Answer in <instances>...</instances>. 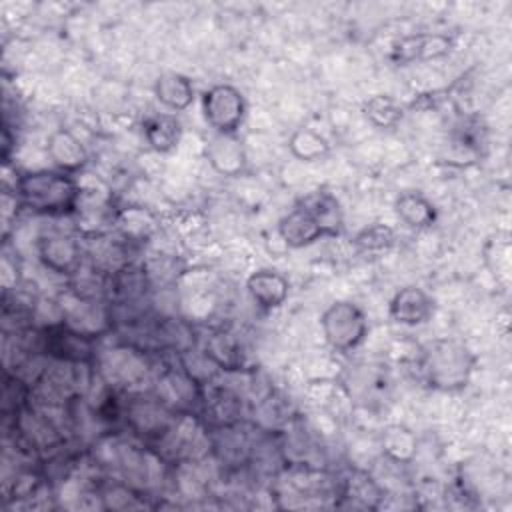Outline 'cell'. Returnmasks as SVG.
I'll return each mask as SVG.
<instances>
[{
	"label": "cell",
	"instance_id": "obj_1",
	"mask_svg": "<svg viewBox=\"0 0 512 512\" xmlns=\"http://www.w3.org/2000/svg\"><path fill=\"white\" fill-rule=\"evenodd\" d=\"M16 200L36 214L66 216L80 208V186L60 170H30L16 178Z\"/></svg>",
	"mask_w": 512,
	"mask_h": 512
},
{
	"label": "cell",
	"instance_id": "obj_2",
	"mask_svg": "<svg viewBox=\"0 0 512 512\" xmlns=\"http://www.w3.org/2000/svg\"><path fill=\"white\" fill-rule=\"evenodd\" d=\"M420 366L430 388L458 392L468 386L476 366V356L462 342L442 338L426 344Z\"/></svg>",
	"mask_w": 512,
	"mask_h": 512
},
{
	"label": "cell",
	"instance_id": "obj_3",
	"mask_svg": "<svg viewBox=\"0 0 512 512\" xmlns=\"http://www.w3.org/2000/svg\"><path fill=\"white\" fill-rule=\"evenodd\" d=\"M320 328L326 344L336 352H350L368 336L364 310L348 300L332 302L320 316Z\"/></svg>",
	"mask_w": 512,
	"mask_h": 512
},
{
	"label": "cell",
	"instance_id": "obj_4",
	"mask_svg": "<svg viewBox=\"0 0 512 512\" xmlns=\"http://www.w3.org/2000/svg\"><path fill=\"white\" fill-rule=\"evenodd\" d=\"M202 114L214 134H236L246 116V100L232 84H214L202 94Z\"/></svg>",
	"mask_w": 512,
	"mask_h": 512
},
{
	"label": "cell",
	"instance_id": "obj_5",
	"mask_svg": "<svg viewBox=\"0 0 512 512\" xmlns=\"http://www.w3.org/2000/svg\"><path fill=\"white\" fill-rule=\"evenodd\" d=\"M44 350L60 362L92 364L96 360V336L78 332L64 322L44 330Z\"/></svg>",
	"mask_w": 512,
	"mask_h": 512
},
{
	"label": "cell",
	"instance_id": "obj_6",
	"mask_svg": "<svg viewBox=\"0 0 512 512\" xmlns=\"http://www.w3.org/2000/svg\"><path fill=\"white\" fill-rule=\"evenodd\" d=\"M38 260L54 274H78L82 266V244L62 232L44 234L38 238Z\"/></svg>",
	"mask_w": 512,
	"mask_h": 512
},
{
	"label": "cell",
	"instance_id": "obj_7",
	"mask_svg": "<svg viewBox=\"0 0 512 512\" xmlns=\"http://www.w3.org/2000/svg\"><path fill=\"white\" fill-rule=\"evenodd\" d=\"M434 312L436 300L420 286H404L388 302V316L402 326L428 324Z\"/></svg>",
	"mask_w": 512,
	"mask_h": 512
},
{
	"label": "cell",
	"instance_id": "obj_8",
	"mask_svg": "<svg viewBox=\"0 0 512 512\" xmlns=\"http://www.w3.org/2000/svg\"><path fill=\"white\" fill-rule=\"evenodd\" d=\"M342 386L354 402L362 406H374L386 398L390 382L380 366L356 364L346 372Z\"/></svg>",
	"mask_w": 512,
	"mask_h": 512
},
{
	"label": "cell",
	"instance_id": "obj_9",
	"mask_svg": "<svg viewBox=\"0 0 512 512\" xmlns=\"http://www.w3.org/2000/svg\"><path fill=\"white\" fill-rule=\"evenodd\" d=\"M204 156L212 170L226 178H236L246 172L248 156L236 134H214L204 148Z\"/></svg>",
	"mask_w": 512,
	"mask_h": 512
},
{
	"label": "cell",
	"instance_id": "obj_10",
	"mask_svg": "<svg viewBox=\"0 0 512 512\" xmlns=\"http://www.w3.org/2000/svg\"><path fill=\"white\" fill-rule=\"evenodd\" d=\"M276 232L288 248H304V246H310L316 240L328 236L326 230L322 228V224L298 202L288 214H284L278 220Z\"/></svg>",
	"mask_w": 512,
	"mask_h": 512
},
{
	"label": "cell",
	"instance_id": "obj_11",
	"mask_svg": "<svg viewBox=\"0 0 512 512\" xmlns=\"http://www.w3.org/2000/svg\"><path fill=\"white\" fill-rule=\"evenodd\" d=\"M46 152L56 170L72 176L84 170V166L88 164L86 146L80 142L76 134H72L66 128H58L48 136Z\"/></svg>",
	"mask_w": 512,
	"mask_h": 512
},
{
	"label": "cell",
	"instance_id": "obj_12",
	"mask_svg": "<svg viewBox=\"0 0 512 512\" xmlns=\"http://www.w3.org/2000/svg\"><path fill=\"white\" fill-rule=\"evenodd\" d=\"M246 290L258 308L274 310L286 302L290 294V282L278 270L262 268L248 276Z\"/></svg>",
	"mask_w": 512,
	"mask_h": 512
},
{
	"label": "cell",
	"instance_id": "obj_13",
	"mask_svg": "<svg viewBox=\"0 0 512 512\" xmlns=\"http://www.w3.org/2000/svg\"><path fill=\"white\" fill-rule=\"evenodd\" d=\"M142 132L150 150L156 154H168L182 140V122L176 114L162 112L146 118Z\"/></svg>",
	"mask_w": 512,
	"mask_h": 512
},
{
	"label": "cell",
	"instance_id": "obj_14",
	"mask_svg": "<svg viewBox=\"0 0 512 512\" xmlns=\"http://www.w3.org/2000/svg\"><path fill=\"white\" fill-rule=\"evenodd\" d=\"M154 96L164 108L182 112L194 100V84L180 72H162L154 82Z\"/></svg>",
	"mask_w": 512,
	"mask_h": 512
},
{
	"label": "cell",
	"instance_id": "obj_15",
	"mask_svg": "<svg viewBox=\"0 0 512 512\" xmlns=\"http://www.w3.org/2000/svg\"><path fill=\"white\" fill-rule=\"evenodd\" d=\"M452 42L446 36L440 34H418V36H406L402 38L394 50L392 58L396 62H412V60H426V58H436L442 56L450 50Z\"/></svg>",
	"mask_w": 512,
	"mask_h": 512
},
{
	"label": "cell",
	"instance_id": "obj_16",
	"mask_svg": "<svg viewBox=\"0 0 512 512\" xmlns=\"http://www.w3.org/2000/svg\"><path fill=\"white\" fill-rule=\"evenodd\" d=\"M326 230L328 236H338L342 232V208L334 194L326 190H316L298 200Z\"/></svg>",
	"mask_w": 512,
	"mask_h": 512
},
{
	"label": "cell",
	"instance_id": "obj_17",
	"mask_svg": "<svg viewBox=\"0 0 512 512\" xmlns=\"http://www.w3.org/2000/svg\"><path fill=\"white\" fill-rule=\"evenodd\" d=\"M396 216L408 228H430L436 222V208L434 204L420 192H402L394 200Z\"/></svg>",
	"mask_w": 512,
	"mask_h": 512
},
{
	"label": "cell",
	"instance_id": "obj_18",
	"mask_svg": "<svg viewBox=\"0 0 512 512\" xmlns=\"http://www.w3.org/2000/svg\"><path fill=\"white\" fill-rule=\"evenodd\" d=\"M202 352L206 358H210V362L218 368V370H242L244 366V358L240 352L238 342L228 334V332H212L210 336H206Z\"/></svg>",
	"mask_w": 512,
	"mask_h": 512
},
{
	"label": "cell",
	"instance_id": "obj_19",
	"mask_svg": "<svg viewBox=\"0 0 512 512\" xmlns=\"http://www.w3.org/2000/svg\"><path fill=\"white\" fill-rule=\"evenodd\" d=\"M288 150L302 162H316L330 154V144L312 128H296L288 138Z\"/></svg>",
	"mask_w": 512,
	"mask_h": 512
},
{
	"label": "cell",
	"instance_id": "obj_20",
	"mask_svg": "<svg viewBox=\"0 0 512 512\" xmlns=\"http://www.w3.org/2000/svg\"><path fill=\"white\" fill-rule=\"evenodd\" d=\"M362 112H364L366 120L370 124H374L376 128H392L400 122V118L404 114L400 102H396L392 96H386V94L370 96L364 102Z\"/></svg>",
	"mask_w": 512,
	"mask_h": 512
},
{
	"label": "cell",
	"instance_id": "obj_21",
	"mask_svg": "<svg viewBox=\"0 0 512 512\" xmlns=\"http://www.w3.org/2000/svg\"><path fill=\"white\" fill-rule=\"evenodd\" d=\"M382 450L394 462H410L416 454V436L404 426H388L382 434Z\"/></svg>",
	"mask_w": 512,
	"mask_h": 512
},
{
	"label": "cell",
	"instance_id": "obj_22",
	"mask_svg": "<svg viewBox=\"0 0 512 512\" xmlns=\"http://www.w3.org/2000/svg\"><path fill=\"white\" fill-rule=\"evenodd\" d=\"M484 260L498 282H506L510 276V240L508 234L492 236L484 246Z\"/></svg>",
	"mask_w": 512,
	"mask_h": 512
},
{
	"label": "cell",
	"instance_id": "obj_23",
	"mask_svg": "<svg viewBox=\"0 0 512 512\" xmlns=\"http://www.w3.org/2000/svg\"><path fill=\"white\" fill-rule=\"evenodd\" d=\"M394 240H396V234L390 226L374 224V226L360 230L354 238V244L364 252H378V250L390 248L394 244Z\"/></svg>",
	"mask_w": 512,
	"mask_h": 512
}]
</instances>
